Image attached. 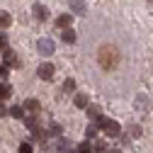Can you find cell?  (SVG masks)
<instances>
[{
    "label": "cell",
    "mask_w": 153,
    "mask_h": 153,
    "mask_svg": "<svg viewBox=\"0 0 153 153\" xmlns=\"http://www.w3.org/2000/svg\"><path fill=\"white\" fill-rule=\"evenodd\" d=\"M12 25V17L7 15V12H0V27H3V29H7Z\"/></svg>",
    "instance_id": "cell-14"
},
{
    "label": "cell",
    "mask_w": 153,
    "mask_h": 153,
    "mask_svg": "<svg viewBox=\"0 0 153 153\" xmlns=\"http://www.w3.org/2000/svg\"><path fill=\"white\" fill-rule=\"evenodd\" d=\"M109 153H119V151H109Z\"/></svg>",
    "instance_id": "cell-27"
},
{
    "label": "cell",
    "mask_w": 153,
    "mask_h": 153,
    "mask_svg": "<svg viewBox=\"0 0 153 153\" xmlns=\"http://www.w3.org/2000/svg\"><path fill=\"white\" fill-rule=\"evenodd\" d=\"M92 153H107V143L105 141H97V143L92 146Z\"/></svg>",
    "instance_id": "cell-18"
},
{
    "label": "cell",
    "mask_w": 153,
    "mask_h": 153,
    "mask_svg": "<svg viewBox=\"0 0 153 153\" xmlns=\"http://www.w3.org/2000/svg\"><path fill=\"white\" fill-rule=\"evenodd\" d=\"M51 134H53V136H59V134H61V126H59V124H51Z\"/></svg>",
    "instance_id": "cell-23"
},
{
    "label": "cell",
    "mask_w": 153,
    "mask_h": 153,
    "mask_svg": "<svg viewBox=\"0 0 153 153\" xmlns=\"http://www.w3.org/2000/svg\"><path fill=\"white\" fill-rule=\"evenodd\" d=\"M63 42H66V44H73V42H75V32H73V29H66V32H63Z\"/></svg>",
    "instance_id": "cell-17"
},
{
    "label": "cell",
    "mask_w": 153,
    "mask_h": 153,
    "mask_svg": "<svg viewBox=\"0 0 153 153\" xmlns=\"http://www.w3.org/2000/svg\"><path fill=\"white\" fill-rule=\"evenodd\" d=\"M71 10L75 15H83L85 12V3H83V0H71Z\"/></svg>",
    "instance_id": "cell-9"
},
{
    "label": "cell",
    "mask_w": 153,
    "mask_h": 153,
    "mask_svg": "<svg viewBox=\"0 0 153 153\" xmlns=\"http://www.w3.org/2000/svg\"><path fill=\"white\" fill-rule=\"evenodd\" d=\"M10 114H12V117H17V119H25V107L15 105V107H10Z\"/></svg>",
    "instance_id": "cell-13"
},
{
    "label": "cell",
    "mask_w": 153,
    "mask_h": 153,
    "mask_svg": "<svg viewBox=\"0 0 153 153\" xmlns=\"http://www.w3.org/2000/svg\"><path fill=\"white\" fill-rule=\"evenodd\" d=\"M85 109H88V117H90V119H97V122L102 119V112H100V107H95V105H88Z\"/></svg>",
    "instance_id": "cell-8"
},
{
    "label": "cell",
    "mask_w": 153,
    "mask_h": 153,
    "mask_svg": "<svg viewBox=\"0 0 153 153\" xmlns=\"http://www.w3.org/2000/svg\"><path fill=\"white\" fill-rule=\"evenodd\" d=\"M151 3H153V0H151Z\"/></svg>",
    "instance_id": "cell-28"
},
{
    "label": "cell",
    "mask_w": 153,
    "mask_h": 153,
    "mask_svg": "<svg viewBox=\"0 0 153 153\" xmlns=\"http://www.w3.org/2000/svg\"><path fill=\"white\" fill-rule=\"evenodd\" d=\"M59 153H71V141L61 139V141H59Z\"/></svg>",
    "instance_id": "cell-16"
},
{
    "label": "cell",
    "mask_w": 153,
    "mask_h": 153,
    "mask_svg": "<svg viewBox=\"0 0 153 153\" xmlns=\"http://www.w3.org/2000/svg\"><path fill=\"white\" fill-rule=\"evenodd\" d=\"M95 134H97V126H95V124H90V126H88V136L92 139V136H95Z\"/></svg>",
    "instance_id": "cell-22"
},
{
    "label": "cell",
    "mask_w": 153,
    "mask_h": 153,
    "mask_svg": "<svg viewBox=\"0 0 153 153\" xmlns=\"http://www.w3.org/2000/svg\"><path fill=\"white\" fill-rule=\"evenodd\" d=\"M5 46H7V36L0 34V49H5Z\"/></svg>",
    "instance_id": "cell-24"
},
{
    "label": "cell",
    "mask_w": 153,
    "mask_h": 153,
    "mask_svg": "<svg viewBox=\"0 0 153 153\" xmlns=\"http://www.w3.org/2000/svg\"><path fill=\"white\" fill-rule=\"evenodd\" d=\"M10 95H12V85H10V83H0V102L7 100Z\"/></svg>",
    "instance_id": "cell-7"
},
{
    "label": "cell",
    "mask_w": 153,
    "mask_h": 153,
    "mask_svg": "<svg viewBox=\"0 0 153 153\" xmlns=\"http://www.w3.org/2000/svg\"><path fill=\"white\" fill-rule=\"evenodd\" d=\"M7 73H10L7 66H0V75H3V78H7Z\"/></svg>",
    "instance_id": "cell-26"
},
{
    "label": "cell",
    "mask_w": 153,
    "mask_h": 153,
    "mask_svg": "<svg viewBox=\"0 0 153 153\" xmlns=\"http://www.w3.org/2000/svg\"><path fill=\"white\" fill-rule=\"evenodd\" d=\"M20 153H32V146L29 143H20Z\"/></svg>",
    "instance_id": "cell-21"
},
{
    "label": "cell",
    "mask_w": 153,
    "mask_h": 153,
    "mask_svg": "<svg viewBox=\"0 0 153 153\" xmlns=\"http://www.w3.org/2000/svg\"><path fill=\"white\" fill-rule=\"evenodd\" d=\"M34 15H36V20H46L49 17V10L44 5H34Z\"/></svg>",
    "instance_id": "cell-12"
},
{
    "label": "cell",
    "mask_w": 153,
    "mask_h": 153,
    "mask_svg": "<svg viewBox=\"0 0 153 153\" xmlns=\"http://www.w3.org/2000/svg\"><path fill=\"white\" fill-rule=\"evenodd\" d=\"M97 61H100L102 71H114V68H117V63H119V51H117V46H112V44L100 46Z\"/></svg>",
    "instance_id": "cell-1"
},
{
    "label": "cell",
    "mask_w": 153,
    "mask_h": 153,
    "mask_svg": "<svg viewBox=\"0 0 153 153\" xmlns=\"http://www.w3.org/2000/svg\"><path fill=\"white\" fill-rule=\"evenodd\" d=\"M25 109H27L29 114H39L42 105H39V100H27V102H25Z\"/></svg>",
    "instance_id": "cell-6"
},
{
    "label": "cell",
    "mask_w": 153,
    "mask_h": 153,
    "mask_svg": "<svg viewBox=\"0 0 153 153\" xmlns=\"http://www.w3.org/2000/svg\"><path fill=\"white\" fill-rule=\"evenodd\" d=\"M73 105H75V107H80V109H85V107H88V95H83V92H80V95H75V97H73Z\"/></svg>",
    "instance_id": "cell-10"
},
{
    "label": "cell",
    "mask_w": 153,
    "mask_h": 153,
    "mask_svg": "<svg viewBox=\"0 0 153 153\" xmlns=\"http://www.w3.org/2000/svg\"><path fill=\"white\" fill-rule=\"evenodd\" d=\"M36 75H39L42 80H51L53 78V66L51 63H42L39 68H36Z\"/></svg>",
    "instance_id": "cell-4"
},
{
    "label": "cell",
    "mask_w": 153,
    "mask_h": 153,
    "mask_svg": "<svg viewBox=\"0 0 153 153\" xmlns=\"http://www.w3.org/2000/svg\"><path fill=\"white\" fill-rule=\"evenodd\" d=\"M36 49H39L42 56H51V53H53V42H51V39H39Z\"/></svg>",
    "instance_id": "cell-5"
},
{
    "label": "cell",
    "mask_w": 153,
    "mask_h": 153,
    "mask_svg": "<svg viewBox=\"0 0 153 153\" xmlns=\"http://www.w3.org/2000/svg\"><path fill=\"white\" fill-rule=\"evenodd\" d=\"M61 90H63L66 95H68V92H73V90H75V80H73V78H68V80H63V85H61Z\"/></svg>",
    "instance_id": "cell-15"
},
{
    "label": "cell",
    "mask_w": 153,
    "mask_h": 153,
    "mask_svg": "<svg viewBox=\"0 0 153 153\" xmlns=\"http://www.w3.org/2000/svg\"><path fill=\"white\" fill-rule=\"evenodd\" d=\"M75 153H92V146H90V143H80Z\"/></svg>",
    "instance_id": "cell-20"
},
{
    "label": "cell",
    "mask_w": 153,
    "mask_h": 153,
    "mask_svg": "<svg viewBox=\"0 0 153 153\" xmlns=\"http://www.w3.org/2000/svg\"><path fill=\"white\" fill-rule=\"evenodd\" d=\"M25 126L29 131H39V122H36V117H25Z\"/></svg>",
    "instance_id": "cell-11"
},
{
    "label": "cell",
    "mask_w": 153,
    "mask_h": 153,
    "mask_svg": "<svg viewBox=\"0 0 153 153\" xmlns=\"http://www.w3.org/2000/svg\"><path fill=\"white\" fill-rule=\"evenodd\" d=\"M7 114H10V109H5V105L0 102V117H7Z\"/></svg>",
    "instance_id": "cell-25"
},
{
    "label": "cell",
    "mask_w": 153,
    "mask_h": 153,
    "mask_svg": "<svg viewBox=\"0 0 153 153\" xmlns=\"http://www.w3.org/2000/svg\"><path fill=\"white\" fill-rule=\"evenodd\" d=\"M3 66H7V68H17V66H20V59H17V56H15V51L12 49H3Z\"/></svg>",
    "instance_id": "cell-3"
},
{
    "label": "cell",
    "mask_w": 153,
    "mask_h": 153,
    "mask_svg": "<svg viewBox=\"0 0 153 153\" xmlns=\"http://www.w3.org/2000/svg\"><path fill=\"white\" fill-rule=\"evenodd\" d=\"M56 25H59V27H68L71 25V15H61L59 20H56Z\"/></svg>",
    "instance_id": "cell-19"
},
{
    "label": "cell",
    "mask_w": 153,
    "mask_h": 153,
    "mask_svg": "<svg viewBox=\"0 0 153 153\" xmlns=\"http://www.w3.org/2000/svg\"><path fill=\"white\" fill-rule=\"evenodd\" d=\"M100 126L105 129V134H107V136H119V129H122L117 122H112V119H105V117L100 119Z\"/></svg>",
    "instance_id": "cell-2"
}]
</instances>
